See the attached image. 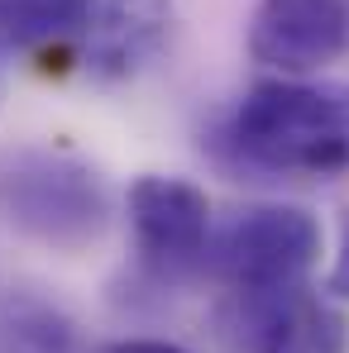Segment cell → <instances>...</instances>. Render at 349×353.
Returning a JSON list of instances; mask_svg holds the SVG:
<instances>
[{
  "mask_svg": "<svg viewBox=\"0 0 349 353\" xmlns=\"http://www.w3.org/2000/svg\"><path fill=\"white\" fill-rule=\"evenodd\" d=\"M220 139L244 168H258V172H349V86L263 77L234 101Z\"/></svg>",
  "mask_w": 349,
  "mask_h": 353,
  "instance_id": "6da1fadb",
  "label": "cell"
},
{
  "mask_svg": "<svg viewBox=\"0 0 349 353\" xmlns=\"http://www.w3.org/2000/svg\"><path fill=\"white\" fill-rule=\"evenodd\" d=\"M0 220L34 243L77 253L106 234L111 191L77 153L19 143L0 153Z\"/></svg>",
  "mask_w": 349,
  "mask_h": 353,
  "instance_id": "7a4b0ae2",
  "label": "cell"
},
{
  "mask_svg": "<svg viewBox=\"0 0 349 353\" xmlns=\"http://www.w3.org/2000/svg\"><path fill=\"white\" fill-rule=\"evenodd\" d=\"M321 258V220L301 205H249L206 243V272L225 292L306 287Z\"/></svg>",
  "mask_w": 349,
  "mask_h": 353,
  "instance_id": "3957f363",
  "label": "cell"
},
{
  "mask_svg": "<svg viewBox=\"0 0 349 353\" xmlns=\"http://www.w3.org/2000/svg\"><path fill=\"white\" fill-rule=\"evenodd\" d=\"M129 210V230L144 253V263L163 277L196 272L206 263V243H211V196L187 181V176H163L144 172L129 181L124 196Z\"/></svg>",
  "mask_w": 349,
  "mask_h": 353,
  "instance_id": "277c9868",
  "label": "cell"
},
{
  "mask_svg": "<svg viewBox=\"0 0 349 353\" xmlns=\"http://www.w3.org/2000/svg\"><path fill=\"white\" fill-rule=\"evenodd\" d=\"M349 48V0H258L249 58L278 77H311Z\"/></svg>",
  "mask_w": 349,
  "mask_h": 353,
  "instance_id": "5b68a950",
  "label": "cell"
},
{
  "mask_svg": "<svg viewBox=\"0 0 349 353\" xmlns=\"http://www.w3.org/2000/svg\"><path fill=\"white\" fill-rule=\"evenodd\" d=\"M168 29H173V0H91L77 58L101 81H124L163 53Z\"/></svg>",
  "mask_w": 349,
  "mask_h": 353,
  "instance_id": "8992f818",
  "label": "cell"
},
{
  "mask_svg": "<svg viewBox=\"0 0 349 353\" xmlns=\"http://www.w3.org/2000/svg\"><path fill=\"white\" fill-rule=\"evenodd\" d=\"M91 0H0V48L53 53L82 39Z\"/></svg>",
  "mask_w": 349,
  "mask_h": 353,
  "instance_id": "52a82bcc",
  "label": "cell"
},
{
  "mask_svg": "<svg viewBox=\"0 0 349 353\" xmlns=\"http://www.w3.org/2000/svg\"><path fill=\"white\" fill-rule=\"evenodd\" d=\"M0 353H91L77 320L34 292L0 301Z\"/></svg>",
  "mask_w": 349,
  "mask_h": 353,
  "instance_id": "ba28073f",
  "label": "cell"
},
{
  "mask_svg": "<svg viewBox=\"0 0 349 353\" xmlns=\"http://www.w3.org/2000/svg\"><path fill=\"white\" fill-rule=\"evenodd\" d=\"M273 353H349V315L326 296L301 292L273 339Z\"/></svg>",
  "mask_w": 349,
  "mask_h": 353,
  "instance_id": "9c48e42d",
  "label": "cell"
},
{
  "mask_svg": "<svg viewBox=\"0 0 349 353\" xmlns=\"http://www.w3.org/2000/svg\"><path fill=\"white\" fill-rule=\"evenodd\" d=\"M326 292L340 296V301H349V210H340V248H335V263H330Z\"/></svg>",
  "mask_w": 349,
  "mask_h": 353,
  "instance_id": "30bf717a",
  "label": "cell"
},
{
  "mask_svg": "<svg viewBox=\"0 0 349 353\" xmlns=\"http://www.w3.org/2000/svg\"><path fill=\"white\" fill-rule=\"evenodd\" d=\"M96 353H187L182 344H168V339H111Z\"/></svg>",
  "mask_w": 349,
  "mask_h": 353,
  "instance_id": "8fae6325",
  "label": "cell"
}]
</instances>
